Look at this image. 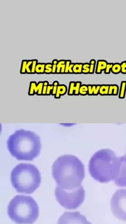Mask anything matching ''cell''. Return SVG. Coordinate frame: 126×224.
Returning <instances> with one entry per match:
<instances>
[{
	"mask_svg": "<svg viewBox=\"0 0 126 224\" xmlns=\"http://www.w3.org/2000/svg\"><path fill=\"white\" fill-rule=\"evenodd\" d=\"M123 159H124V162H125L126 163V154L124 155V156H123Z\"/></svg>",
	"mask_w": 126,
	"mask_h": 224,
	"instance_id": "cell-37",
	"label": "cell"
},
{
	"mask_svg": "<svg viewBox=\"0 0 126 224\" xmlns=\"http://www.w3.org/2000/svg\"><path fill=\"white\" fill-rule=\"evenodd\" d=\"M108 64V62L106 60H99L97 61L96 66V70L95 73L96 74H101L103 71H105L106 66Z\"/></svg>",
	"mask_w": 126,
	"mask_h": 224,
	"instance_id": "cell-12",
	"label": "cell"
},
{
	"mask_svg": "<svg viewBox=\"0 0 126 224\" xmlns=\"http://www.w3.org/2000/svg\"><path fill=\"white\" fill-rule=\"evenodd\" d=\"M75 63H72V60H66V67H65V74H74L73 68Z\"/></svg>",
	"mask_w": 126,
	"mask_h": 224,
	"instance_id": "cell-17",
	"label": "cell"
},
{
	"mask_svg": "<svg viewBox=\"0 0 126 224\" xmlns=\"http://www.w3.org/2000/svg\"><path fill=\"white\" fill-rule=\"evenodd\" d=\"M82 85L81 81H70L69 83L68 92V96L79 95V89Z\"/></svg>",
	"mask_w": 126,
	"mask_h": 224,
	"instance_id": "cell-11",
	"label": "cell"
},
{
	"mask_svg": "<svg viewBox=\"0 0 126 224\" xmlns=\"http://www.w3.org/2000/svg\"><path fill=\"white\" fill-rule=\"evenodd\" d=\"M38 63V60L35 59H33V62L31 68V74H35V69H36V67L37 64Z\"/></svg>",
	"mask_w": 126,
	"mask_h": 224,
	"instance_id": "cell-30",
	"label": "cell"
},
{
	"mask_svg": "<svg viewBox=\"0 0 126 224\" xmlns=\"http://www.w3.org/2000/svg\"><path fill=\"white\" fill-rule=\"evenodd\" d=\"M82 63H76L74 64L73 71L74 74H82Z\"/></svg>",
	"mask_w": 126,
	"mask_h": 224,
	"instance_id": "cell-19",
	"label": "cell"
},
{
	"mask_svg": "<svg viewBox=\"0 0 126 224\" xmlns=\"http://www.w3.org/2000/svg\"><path fill=\"white\" fill-rule=\"evenodd\" d=\"M33 62V59H31V60H28L27 62L26 63V64H25V69H26V74H31V68Z\"/></svg>",
	"mask_w": 126,
	"mask_h": 224,
	"instance_id": "cell-25",
	"label": "cell"
},
{
	"mask_svg": "<svg viewBox=\"0 0 126 224\" xmlns=\"http://www.w3.org/2000/svg\"><path fill=\"white\" fill-rule=\"evenodd\" d=\"M52 176L57 186L73 190L81 186L85 176V166L81 160L73 155L61 156L52 165Z\"/></svg>",
	"mask_w": 126,
	"mask_h": 224,
	"instance_id": "cell-1",
	"label": "cell"
},
{
	"mask_svg": "<svg viewBox=\"0 0 126 224\" xmlns=\"http://www.w3.org/2000/svg\"><path fill=\"white\" fill-rule=\"evenodd\" d=\"M28 60H23L21 64V70L20 73L21 74H26V69H25V64L27 62Z\"/></svg>",
	"mask_w": 126,
	"mask_h": 224,
	"instance_id": "cell-29",
	"label": "cell"
},
{
	"mask_svg": "<svg viewBox=\"0 0 126 224\" xmlns=\"http://www.w3.org/2000/svg\"><path fill=\"white\" fill-rule=\"evenodd\" d=\"M109 88V85H106V84L101 85L99 95L101 96L108 95Z\"/></svg>",
	"mask_w": 126,
	"mask_h": 224,
	"instance_id": "cell-20",
	"label": "cell"
},
{
	"mask_svg": "<svg viewBox=\"0 0 126 224\" xmlns=\"http://www.w3.org/2000/svg\"><path fill=\"white\" fill-rule=\"evenodd\" d=\"M100 87H101V85H92L93 96H98L99 95Z\"/></svg>",
	"mask_w": 126,
	"mask_h": 224,
	"instance_id": "cell-26",
	"label": "cell"
},
{
	"mask_svg": "<svg viewBox=\"0 0 126 224\" xmlns=\"http://www.w3.org/2000/svg\"><path fill=\"white\" fill-rule=\"evenodd\" d=\"M96 64H90V71L89 74H93L95 72Z\"/></svg>",
	"mask_w": 126,
	"mask_h": 224,
	"instance_id": "cell-35",
	"label": "cell"
},
{
	"mask_svg": "<svg viewBox=\"0 0 126 224\" xmlns=\"http://www.w3.org/2000/svg\"><path fill=\"white\" fill-rule=\"evenodd\" d=\"M68 92V89L66 86L64 84H60L57 87L56 95L55 96V99H60L62 96H64Z\"/></svg>",
	"mask_w": 126,
	"mask_h": 224,
	"instance_id": "cell-13",
	"label": "cell"
},
{
	"mask_svg": "<svg viewBox=\"0 0 126 224\" xmlns=\"http://www.w3.org/2000/svg\"><path fill=\"white\" fill-rule=\"evenodd\" d=\"M52 86H53V90H52V96H55L56 95V92H57V89L58 86L60 84L58 81L56 80V81H54L53 82V83H52Z\"/></svg>",
	"mask_w": 126,
	"mask_h": 224,
	"instance_id": "cell-27",
	"label": "cell"
},
{
	"mask_svg": "<svg viewBox=\"0 0 126 224\" xmlns=\"http://www.w3.org/2000/svg\"><path fill=\"white\" fill-rule=\"evenodd\" d=\"M121 73L123 74H126V60H124L120 63Z\"/></svg>",
	"mask_w": 126,
	"mask_h": 224,
	"instance_id": "cell-31",
	"label": "cell"
},
{
	"mask_svg": "<svg viewBox=\"0 0 126 224\" xmlns=\"http://www.w3.org/2000/svg\"><path fill=\"white\" fill-rule=\"evenodd\" d=\"M113 64H114V63H108L106 68V69L104 71L105 74H110L111 71V68H112Z\"/></svg>",
	"mask_w": 126,
	"mask_h": 224,
	"instance_id": "cell-28",
	"label": "cell"
},
{
	"mask_svg": "<svg viewBox=\"0 0 126 224\" xmlns=\"http://www.w3.org/2000/svg\"><path fill=\"white\" fill-rule=\"evenodd\" d=\"M114 182L118 187H126V163L124 160L123 157H121V163L119 174Z\"/></svg>",
	"mask_w": 126,
	"mask_h": 224,
	"instance_id": "cell-9",
	"label": "cell"
},
{
	"mask_svg": "<svg viewBox=\"0 0 126 224\" xmlns=\"http://www.w3.org/2000/svg\"><path fill=\"white\" fill-rule=\"evenodd\" d=\"M88 88L87 85L82 84L79 89V95L82 96L88 95Z\"/></svg>",
	"mask_w": 126,
	"mask_h": 224,
	"instance_id": "cell-22",
	"label": "cell"
},
{
	"mask_svg": "<svg viewBox=\"0 0 126 224\" xmlns=\"http://www.w3.org/2000/svg\"><path fill=\"white\" fill-rule=\"evenodd\" d=\"M119 87L116 84L109 85L108 96H118L119 95Z\"/></svg>",
	"mask_w": 126,
	"mask_h": 224,
	"instance_id": "cell-16",
	"label": "cell"
},
{
	"mask_svg": "<svg viewBox=\"0 0 126 224\" xmlns=\"http://www.w3.org/2000/svg\"><path fill=\"white\" fill-rule=\"evenodd\" d=\"M43 84L44 81H39L38 83H37L36 81H31L28 90V95H36L37 96H42Z\"/></svg>",
	"mask_w": 126,
	"mask_h": 224,
	"instance_id": "cell-10",
	"label": "cell"
},
{
	"mask_svg": "<svg viewBox=\"0 0 126 224\" xmlns=\"http://www.w3.org/2000/svg\"><path fill=\"white\" fill-rule=\"evenodd\" d=\"M66 60L61 59L58 61L56 74H65Z\"/></svg>",
	"mask_w": 126,
	"mask_h": 224,
	"instance_id": "cell-14",
	"label": "cell"
},
{
	"mask_svg": "<svg viewBox=\"0 0 126 224\" xmlns=\"http://www.w3.org/2000/svg\"><path fill=\"white\" fill-rule=\"evenodd\" d=\"M88 88V95L93 96V90H92V85H87Z\"/></svg>",
	"mask_w": 126,
	"mask_h": 224,
	"instance_id": "cell-36",
	"label": "cell"
},
{
	"mask_svg": "<svg viewBox=\"0 0 126 224\" xmlns=\"http://www.w3.org/2000/svg\"><path fill=\"white\" fill-rule=\"evenodd\" d=\"M10 181L19 193L30 194L39 188L41 175L36 166L29 163H21L13 169Z\"/></svg>",
	"mask_w": 126,
	"mask_h": 224,
	"instance_id": "cell-4",
	"label": "cell"
},
{
	"mask_svg": "<svg viewBox=\"0 0 126 224\" xmlns=\"http://www.w3.org/2000/svg\"><path fill=\"white\" fill-rule=\"evenodd\" d=\"M57 224H91L86 217L78 212H65L58 221Z\"/></svg>",
	"mask_w": 126,
	"mask_h": 224,
	"instance_id": "cell-8",
	"label": "cell"
},
{
	"mask_svg": "<svg viewBox=\"0 0 126 224\" xmlns=\"http://www.w3.org/2000/svg\"><path fill=\"white\" fill-rule=\"evenodd\" d=\"M58 61V60L57 59H53L52 63V74L56 73V69H57V65Z\"/></svg>",
	"mask_w": 126,
	"mask_h": 224,
	"instance_id": "cell-32",
	"label": "cell"
},
{
	"mask_svg": "<svg viewBox=\"0 0 126 224\" xmlns=\"http://www.w3.org/2000/svg\"><path fill=\"white\" fill-rule=\"evenodd\" d=\"M45 65L46 63H38L37 64L36 69H35V74H45Z\"/></svg>",
	"mask_w": 126,
	"mask_h": 224,
	"instance_id": "cell-18",
	"label": "cell"
},
{
	"mask_svg": "<svg viewBox=\"0 0 126 224\" xmlns=\"http://www.w3.org/2000/svg\"><path fill=\"white\" fill-rule=\"evenodd\" d=\"M7 213L16 224H32L39 217V206L31 196L18 195L10 202Z\"/></svg>",
	"mask_w": 126,
	"mask_h": 224,
	"instance_id": "cell-5",
	"label": "cell"
},
{
	"mask_svg": "<svg viewBox=\"0 0 126 224\" xmlns=\"http://www.w3.org/2000/svg\"><path fill=\"white\" fill-rule=\"evenodd\" d=\"M111 210L116 217L126 222V189L116 191L111 199Z\"/></svg>",
	"mask_w": 126,
	"mask_h": 224,
	"instance_id": "cell-7",
	"label": "cell"
},
{
	"mask_svg": "<svg viewBox=\"0 0 126 224\" xmlns=\"http://www.w3.org/2000/svg\"><path fill=\"white\" fill-rule=\"evenodd\" d=\"M7 147L10 153L19 161H32L40 153V138L35 132L20 129L9 136Z\"/></svg>",
	"mask_w": 126,
	"mask_h": 224,
	"instance_id": "cell-3",
	"label": "cell"
},
{
	"mask_svg": "<svg viewBox=\"0 0 126 224\" xmlns=\"http://www.w3.org/2000/svg\"><path fill=\"white\" fill-rule=\"evenodd\" d=\"M126 95V81H122L121 82L120 86L119 87V99H124Z\"/></svg>",
	"mask_w": 126,
	"mask_h": 224,
	"instance_id": "cell-15",
	"label": "cell"
},
{
	"mask_svg": "<svg viewBox=\"0 0 126 224\" xmlns=\"http://www.w3.org/2000/svg\"><path fill=\"white\" fill-rule=\"evenodd\" d=\"M121 163V157H118L112 150L108 149L99 150L89 160V174L101 183L114 181L119 174Z\"/></svg>",
	"mask_w": 126,
	"mask_h": 224,
	"instance_id": "cell-2",
	"label": "cell"
},
{
	"mask_svg": "<svg viewBox=\"0 0 126 224\" xmlns=\"http://www.w3.org/2000/svg\"><path fill=\"white\" fill-rule=\"evenodd\" d=\"M90 71V64L89 63H83L82 66V74H88Z\"/></svg>",
	"mask_w": 126,
	"mask_h": 224,
	"instance_id": "cell-23",
	"label": "cell"
},
{
	"mask_svg": "<svg viewBox=\"0 0 126 224\" xmlns=\"http://www.w3.org/2000/svg\"><path fill=\"white\" fill-rule=\"evenodd\" d=\"M49 85V83L48 81H44L43 88L42 91V96H46V91H47V86Z\"/></svg>",
	"mask_w": 126,
	"mask_h": 224,
	"instance_id": "cell-33",
	"label": "cell"
},
{
	"mask_svg": "<svg viewBox=\"0 0 126 224\" xmlns=\"http://www.w3.org/2000/svg\"><path fill=\"white\" fill-rule=\"evenodd\" d=\"M52 63H46L45 68V74H50L52 73Z\"/></svg>",
	"mask_w": 126,
	"mask_h": 224,
	"instance_id": "cell-24",
	"label": "cell"
},
{
	"mask_svg": "<svg viewBox=\"0 0 126 224\" xmlns=\"http://www.w3.org/2000/svg\"><path fill=\"white\" fill-rule=\"evenodd\" d=\"M111 72L113 73L114 74H119L121 73L120 63H114Z\"/></svg>",
	"mask_w": 126,
	"mask_h": 224,
	"instance_id": "cell-21",
	"label": "cell"
},
{
	"mask_svg": "<svg viewBox=\"0 0 126 224\" xmlns=\"http://www.w3.org/2000/svg\"><path fill=\"white\" fill-rule=\"evenodd\" d=\"M55 195L60 205L68 210H75L82 204L85 198L82 186L73 190H66L57 186Z\"/></svg>",
	"mask_w": 126,
	"mask_h": 224,
	"instance_id": "cell-6",
	"label": "cell"
},
{
	"mask_svg": "<svg viewBox=\"0 0 126 224\" xmlns=\"http://www.w3.org/2000/svg\"><path fill=\"white\" fill-rule=\"evenodd\" d=\"M53 90V86L52 84L49 85L47 86V91H46V96L52 95Z\"/></svg>",
	"mask_w": 126,
	"mask_h": 224,
	"instance_id": "cell-34",
	"label": "cell"
}]
</instances>
